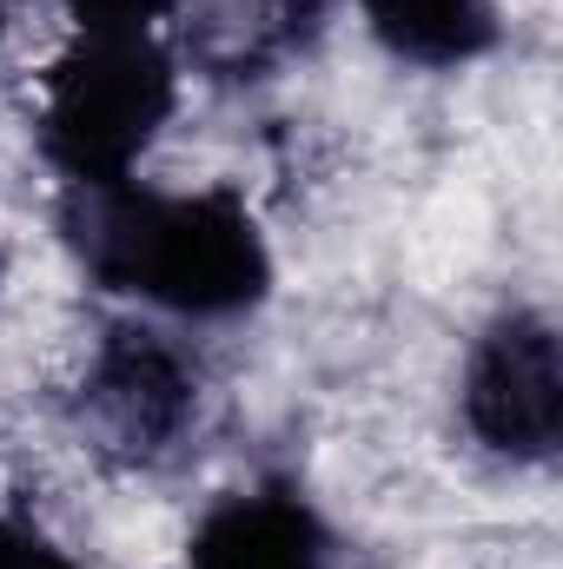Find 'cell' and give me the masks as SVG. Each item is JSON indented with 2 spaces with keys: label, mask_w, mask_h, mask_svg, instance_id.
I'll return each instance as SVG.
<instances>
[{
  "label": "cell",
  "mask_w": 563,
  "mask_h": 569,
  "mask_svg": "<svg viewBox=\"0 0 563 569\" xmlns=\"http://www.w3.org/2000/svg\"><path fill=\"white\" fill-rule=\"evenodd\" d=\"M60 246L87 284L186 325H226L273 298V239L226 186H80L60 199Z\"/></svg>",
  "instance_id": "cell-1"
},
{
  "label": "cell",
  "mask_w": 563,
  "mask_h": 569,
  "mask_svg": "<svg viewBox=\"0 0 563 569\" xmlns=\"http://www.w3.org/2000/svg\"><path fill=\"white\" fill-rule=\"evenodd\" d=\"M179 53L159 33H73L33 100L47 172L67 192L140 179V159L179 113Z\"/></svg>",
  "instance_id": "cell-2"
},
{
  "label": "cell",
  "mask_w": 563,
  "mask_h": 569,
  "mask_svg": "<svg viewBox=\"0 0 563 569\" xmlns=\"http://www.w3.org/2000/svg\"><path fill=\"white\" fill-rule=\"evenodd\" d=\"M457 411L477 450L511 470H544L563 443V338L537 305L497 311L457 378Z\"/></svg>",
  "instance_id": "cell-3"
},
{
  "label": "cell",
  "mask_w": 563,
  "mask_h": 569,
  "mask_svg": "<svg viewBox=\"0 0 563 569\" xmlns=\"http://www.w3.org/2000/svg\"><path fill=\"white\" fill-rule=\"evenodd\" d=\"M80 411L113 450L152 457V450L179 443L186 425L199 418V371L166 338H152L140 325H120L80 385Z\"/></svg>",
  "instance_id": "cell-4"
},
{
  "label": "cell",
  "mask_w": 563,
  "mask_h": 569,
  "mask_svg": "<svg viewBox=\"0 0 563 569\" xmlns=\"http://www.w3.org/2000/svg\"><path fill=\"white\" fill-rule=\"evenodd\" d=\"M186 569H338V537L298 483H246L206 503Z\"/></svg>",
  "instance_id": "cell-5"
},
{
  "label": "cell",
  "mask_w": 563,
  "mask_h": 569,
  "mask_svg": "<svg viewBox=\"0 0 563 569\" xmlns=\"http://www.w3.org/2000/svg\"><path fill=\"white\" fill-rule=\"evenodd\" d=\"M365 33L418 73H457L497 53L504 7L497 0H358Z\"/></svg>",
  "instance_id": "cell-6"
},
{
  "label": "cell",
  "mask_w": 563,
  "mask_h": 569,
  "mask_svg": "<svg viewBox=\"0 0 563 569\" xmlns=\"http://www.w3.org/2000/svg\"><path fill=\"white\" fill-rule=\"evenodd\" d=\"M73 33H159L186 0H53Z\"/></svg>",
  "instance_id": "cell-7"
},
{
  "label": "cell",
  "mask_w": 563,
  "mask_h": 569,
  "mask_svg": "<svg viewBox=\"0 0 563 569\" xmlns=\"http://www.w3.org/2000/svg\"><path fill=\"white\" fill-rule=\"evenodd\" d=\"M0 569H87L73 550H60L40 523L0 510Z\"/></svg>",
  "instance_id": "cell-8"
},
{
  "label": "cell",
  "mask_w": 563,
  "mask_h": 569,
  "mask_svg": "<svg viewBox=\"0 0 563 569\" xmlns=\"http://www.w3.org/2000/svg\"><path fill=\"white\" fill-rule=\"evenodd\" d=\"M7 27H13V0H0V40H7Z\"/></svg>",
  "instance_id": "cell-9"
},
{
  "label": "cell",
  "mask_w": 563,
  "mask_h": 569,
  "mask_svg": "<svg viewBox=\"0 0 563 569\" xmlns=\"http://www.w3.org/2000/svg\"><path fill=\"white\" fill-rule=\"evenodd\" d=\"M0 272H7V259H0Z\"/></svg>",
  "instance_id": "cell-10"
}]
</instances>
